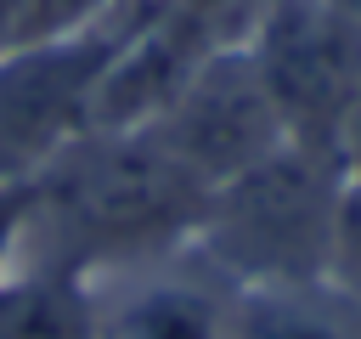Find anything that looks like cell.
Instances as JSON below:
<instances>
[{"mask_svg":"<svg viewBox=\"0 0 361 339\" xmlns=\"http://www.w3.org/2000/svg\"><path fill=\"white\" fill-rule=\"evenodd\" d=\"M113 40L118 28L0 51V186H28L79 136H90V96Z\"/></svg>","mask_w":361,"mask_h":339,"instance_id":"5b68a950","label":"cell"},{"mask_svg":"<svg viewBox=\"0 0 361 339\" xmlns=\"http://www.w3.org/2000/svg\"><path fill=\"white\" fill-rule=\"evenodd\" d=\"M231 339H361V305H350L327 277L237 288Z\"/></svg>","mask_w":361,"mask_h":339,"instance_id":"52a82bcc","label":"cell"},{"mask_svg":"<svg viewBox=\"0 0 361 339\" xmlns=\"http://www.w3.org/2000/svg\"><path fill=\"white\" fill-rule=\"evenodd\" d=\"M243 51L254 56L282 136L344 164V130L361 96V23L327 0H265Z\"/></svg>","mask_w":361,"mask_h":339,"instance_id":"3957f363","label":"cell"},{"mask_svg":"<svg viewBox=\"0 0 361 339\" xmlns=\"http://www.w3.org/2000/svg\"><path fill=\"white\" fill-rule=\"evenodd\" d=\"M203 203L209 186L186 175L147 130H90L23 186L6 266L96 282L186 249Z\"/></svg>","mask_w":361,"mask_h":339,"instance_id":"6da1fadb","label":"cell"},{"mask_svg":"<svg viewBox=\"0 0 361 339\" xmlns=\"http://www.w3.org/2000/svg\"><path fill=\"white\" fill-rule=\"evenodd\" d=\"M17 17H23V0H0V51H11V40H17Z\"/></svg>","mask_w":361,"mask_h":339,"instance_id":"7c38bea8","label":"cell"},{"mask_svg":"<svg viewBox=\"0 0 361 339\" xmlns=\"http://www.w3.org/2000/svg\"><path fill=\"white\" fill-rule=\"evenodd\" d=\"M350 170L327 153L282 141L243 175L209 186L192 249L237 288L322 282Z\"/></svg>","mask_w":361,"mask_h":339,"instance_id":"7a4b0ae2","label":"cell"},{"mask_svg":"<svg viewBox=\"0 0 361 339\" xmlns=\"http://www.w3.org/2000/svg\"><path fill=\"white\" fill-rule=\"evenodd\" d=\"M327 282L350 305H361V175H350L344 181V198H338V232H333Z\"/></svg>","mask_w":361,"mask_h":339,"instance_id":"30bf717a","label":"cell"},{"mask_svg":"<svg viewBox=\"0 0 361 339\" xmlns=\"http://www.w3.org/2000/svg\"><path fill=\"white\" fill-rule=\"evenodd\" d=\"M344 170L361 175V96H355V113H350V130H344Z\"/></svg>","mask_w":361,"mask_h":339,"instance_id":"8fae6325","label":"cell"},{"mask_svg":"<svg viewBox=\"0 0 361 339\" xmlns=\"http://www.w3.org/2000/svg\"><path fill=\"white\" fill-rule=\"evenodd\" d=\"M237 282L192 243L113 277H96L102 339H231Z\"/></svg>","mask_w":361,"mask_h":339,"instance_id":"8992f818","label":"cell"},{"mask_svg":"<svg viewBox=\"0 0 361 339\" xmlns=\"http://www.w3.org/2000/svg\"><path fill=\"white\" fill-rule=\"evenodd\" d=\"M141 130L203 186L243 175L248 164H259L265 153H276L288 141L243 40L197 56L192 73L175 85V96Z\"/></svg>","mask_w":361,"mask_h":339,"instance_id":"277c9868","label":"cell"},{"mask_svg":"<svg viewBox=\"0 0 361 339\" xmlns=\"http://www.w3.org/2000/svg\"><path fill=\"white\" fill-rule=\"evenodd\" d=\"M118 23H124V0H23L11 45L85 40V34H102V28H118Z\"/></svg>","mask_w":361,"mask_h":339,"instance_id":"9c48e42d","label":"cell"},{"mask_svg":"<svg viewBox=\"0 0 361 339\" xmlns=\"http://www.w3.org/2000/svg\"><path fill=\"white\" fill-rule=\"evenodd\" d=\"M0 339H102L96 282L6 266L0 271Z\"/></svg>","mask_w":361,"mask_h":339,"instance_id":"ba28073f","label":"cell"},{"mask_svg":"<svg viewBox=\"0 0 361 339\" xmlns=\"http://www.w3.org/2000/svg\"><path fill=\"white\" fill-rule=\"evenodd\" d=\"M327 6H333V11H344L350 23H361V0H327Z\"/></svg>","mask_w":361,"mask_h":339,"instance_id":"4fadbf2b","label":"cell"}]
</instances>
